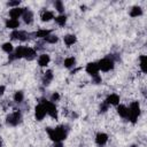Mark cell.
<instances>
[{
  "label": "cell",
  "instance_id": "33",
  "mask_svg": "<svg viewBox=\"0 0 147 147\" xmlns=\"http://www.w3.org/2000/svg\"><path fill=\"white\" fill-rule=\"evenodd\" d=\"M53 147H63V144H62V141H57V142H54Z\"/></svg>",
  "mask_w": 147,
  "mask_h": 147
},
{
  "label": "cell",
  "instance_id": "2",
  "mask_svg": "<svg viewBox=\"0 0 147 147\" xmlns=\"http://www.w3.org/2000/svg\"><path fill=\"white\" fill-rule=\"evenodd\" d=\"M129 114H127V118L130 119V122L131 123H136L137 122V119H138V117H139V115H140V105H139V102L138 101H133V102H131L130 103V106H129Z\"/></svg>",
  "mask_w": 147,
  "mask_h": 147
},
{
  "label": "cell",
  "instance_id": "28",
  "mask_svg": "<svg viewBox=\"0 0 147 147\" xmlns=\"http://www.w3.org/2000/svg\"><path fill=\"white\" fill-rule=\"evenodd\" d=\"M57 40H59V38L55 34H49L48 37L45 38V41L48 44H55V42H57Z\"/></svg>",
  "mask_w": 147,
  "mask_h": 147
},
{
  "label": "cell",
  "instance_id": "22",
  "mask_svg": "<svg viewBox=\"0 0 147 147\" xmlns=\"http://www.w3.org/2000/svg\"><path fill=\"white\" fill-rule=\"evenodd\" d=\"M63 64H64V67H65V68H68V69H70V68H72V67H75V64H76V59H75L74 56H70V57H67V59L64 60V62H63Z\"/></svg>",
  "mask_w": 147,
  "mask_h": 147
},
{
  "label": "cell",
  "instance_id": "3",
  "mask_svg": "<svg viewBox=\"0 0 147 147\" xmlns=\"http://www.w3.org/2000/svg\"><path fill=\"white\" fill-rule=\"evenodd\" d=\"M22 122V114L20 110H16L11 114H9L6 117V124L8 126H16Z\"/></svg>",
  "mask_w": 147,
  "mask_h": 147
},
{
  "label": "cell",
  "instance_id": "8",
  "mask_svg": "<svg viewBox=\"0 0 147 147\" xmlns=\"http://www.w3.org/2000/svg\"><path fill=\"white\" fill-rule=\"evenodd\" d=\"M46 114H47L46 113V109H45V107L41 103H39L38 106H36V108H34V116H36V119L37 121H42L45 118Z\"/></svg>",
  "mask_w": 147,
  "mask_h": 147
},
{
  "label": "cell",
  "instance_id": "13",
  "mask_svg": "<svg viewBox=\"0 0 147 147\" xmlns=\"http://www.w3.org/2000/svg\"><path fill=\"white\" fill-rule=\"evenodd\" d=\"M18 26H20V22L18 20H13V18H8L6 21V28L10 29V30H18Z\"/></svg>",
  "mask_w": 147,
  "mask_h": 147
},
{
  "label": "cell",
  "instance_id": "10",
  "mask_svg": "<svg viewBox=\"0 0 147 147\" xmlns=\"http://www.w3.org/2000/svg\"><path fill=\"white\" fill-rule=\"evenodd\" d=\"M24 13V8H20V7H15V8H11L9 10V17L13 18V20H17L18 17H21Z\"/></svg>",
  "mask_w": 147,
  "mask_h": 147
},
{
  "label": "cell",
  "instance_id": "1",
  "mask_svg": "<svg viewBox=\"0 0 147 147\" xmlns=\"http://www.w3.org/2000/svg\"><path fill=\"white\" fill-rule=\"evenodd\" d=\"M46 132L48 134V137L51 138V140H53L54 142L57 141H63L67 138V130L63 125H59L55 129L52 127H46Z\"/></svg>",
  "mask_w": 147,
  "mask_h": 147
},
{
  "label": "cell",
  "instance_id": "35",
  "mask_svg": "<svg viewBox=\"0 0 147 147\" xmlns=\"http://www.w3.org/2000/svg\"><path fill=\"white\" fill-rule=\"evenodd\" d=\"M0 147H2V140H1V138H0Z\"/></svg>",
  "mask_w": 147,
  "mask_h": 147
},
{
  "label": "cell",
  "instance_id": "26",
  "mask_svg": "<svg viewBox=\"0 0 147 147\" xmlns=\"http://www.w3.org/2000/svg\"><path fill=\"white\" fill-rule=\"evenodd\" d=\"M23 100H24L23 92L22 91H16L15 94H14V101L17 102V103H21V102H23Z\"/></svg>",
  "mask_w": 147,
  "mask_h": 147
},
{
  "label": "cell",
  "instance_id": "9",
  "mask_svg": "<svg viewBox=\"0 0 147 147\" xmlns=\"http://www.w3.org/2000/svg\"><path fill=\"white\" fill-rule=\"evenodd\" d=\"M105 102H106L108 106H118V105H119V95L116 94V93H111V94H109V95L106 98Z\"/></svg>",
  "mask_w": 147,
  "mask_h": 147
},
{
  "label": "cell",
  "instance_id": "32",
  "mask_svg": "<svg viewBox=\"0 0 147 147\" xmlns=\"http://www.w3.org/2000/svg\"><path fill=\"white\" fill-rule=\"evenodd\" d=\"M93 83H95V84L101 83V77H100V76H95V77H93Z\"/></svg>",
  "mask_w": 147,
  "mask_h": 147
},
{
  "label": "cell",
  "instance_id": "16",
  "mask_svg": "<svg viewBox=\"0 0 147 147\" xmlns=\"http://www.w3.org/2000/svg\"><path fill=\"white\" fill-rule=\"evenodd\" d=\"M40 18L42 22H49L51 20L54 18V13L51 11V10H44L40 15Z\"/></svg>",
  "mask_w": 147,
  "mask_h": 147
},
{
  "label": "cell",
  "instance_id": "6",
  "mask_svg": "<svg viewBox=\"0 0 147 147\" xmlns=\"http://www.w3.org/2000/svg\"><path fill=\"white\" fill-rule=\"evenodd\" d=\"M85 70H86V72H87L88 75H91L92 77L99 76V71H100L96 62H90V63H87Z\"/></svg>",
  "mask_w": 147,
  "mask_h": 147
},
{
  "label": "cell",
  "instance_id": "15",
  "mask_svg": "<svg viewBox=\"0 0 147 147\" xmlns=\"http://www.w3.org/2000/svg\"><path fill=\"white\" fill-rule=\"evenodd\" d=\"M54 78V75H53V71L52 70H47L45 74H44V77H42V84L44 85H49V83L53 80Z\"/></svg>",
  "mask_w": 147,
  "mask_h": 147
},
{
  "label": "cell",
  "instance_id": "5",
  "mask_svg": "<svg viewBox=\"0 0 147 147\" xmlns=\"http://www.w3.org/2000/svg\"><path fill=\"white\" fill-rule=\"evenodd\" d=\"M40 103L45 107L46 113H47L51 117H53V118H55V119L57 118V109H56V106H55L54 102H52V101H47V100H42Z\"/></svg>",
  "mask_w": 147,
  "mask_h": 147
},
{
  "label": "cell",
  "instance_id": "23",
  "mask_svg": "<svg viewBox=\"0 0 147 147\" xmlns=\"http://www.w3.org/2000/svg\"><path fill=\"white\" fill-rule=\"evenodd\" d=\"M139 60H140V69H141V71L144 74L147 72V57H146V55H141L139 57Z\"/></svg>",
  "mask_w": 147,
  "mask_h": 147
},
{
  "label": "cell",
  "instance_id": "17",
  "mask_svg": "<svg viewBox=\"0 0 147 147\" xmlns=\"http://www.w3.org/2000/svg\"><path fill=\"white\" fill-rule=\"evenodd\" d=\"M49 61H51V57L48 54H41L38 59V64L39 67H46L49 63Z\"/></svg>",
  "mask_w": 147,
  "mask_h": 147
},
{
  "label": "cell",
  "instance_id": "4",
  "mask_svg": "<svg viewBox=\"0 0 147 147\" xmlns=\"http://www.w3.org/2000/svg\"><path fill=\"white\" fill-rule=\"evenodd\" d=\"M114 65H115V62L111 57H103L101 59L99 62H98V67H99V70L101 71H110L114 69Z\"/></svg>",
  "mask_w": 147,
  "mask_h": 147
},
{
  "label": "cell",
  "instance_id": "7",
  "mask_svg": "<svg viewBox=\"0 0 147 147\" xmlns=\"http://www.w3.org/2000/svg\"><path fill=\"white\" fill-rule=\"evenodd\" d=\"M10 37H11V39H17V40H21V41H25L29 37V33H26L25 31H22V30H14L10 33Z\"/></svg>",
  "mask_w": 147,
  "mask_h": 147
},
{
  "label": "cell",
  "instance_id": "25",
  "mask_svg": "<svg viewBox=\"0 0 147 147\" xmlns=\"http://www.w3.org/2000/svg\"><path fill=\"white\" fill-rule=\"evenodd\" d=\"M54 7H55V9L60 13V15L64 13V5H63V2H62L61 0H56V1L54 2Z\"/></svg>",
  "mask_w": 147,
  "mask_h": 147
},
{
  "label": "cell",
  "instance_id": "18",
  "mask_svg": "<svg viewBox=\"0 0 147 147\" xmlns=\"http://www.w3.org/2000/svg\"><path fill=\"white\" fill-rule=\"evenodd\" d=\"M51 33H52V31H51V30L40 29V30L36 31V32L33 33V36H34V37H37V38H42V39H45V38H46V37H48Z\"/></svg>",
  "mask_w": 147,
  "mask_h": 147
},
{
  "label": "cell",
  "instance_id": "30",
  "mask_svg": "<svg viewBox=\"0 0 147 147\" xmlns=\"http://www.w3.org/2000/svg\"><path fill=\"white\" fill-rule=\"evenodd\" d=\"M59 100H60V94L57 92H54L52 94V96H51V101L52 102H55V101H59Z\"/></svg>",
  "mask_w": 147,
  "mask_h": 147
},
{
  "label": "cell",
  "instance_id": "24",
  "mask_svg": "<svg viewBox=\"0 0 147 147\" xmlns=\"http://www.w3.org/2000/svg\"><path fill=\"white\" fill-rule=\"evenodd\" d=\"M54 20H55V22H56L60 26H64V24L67 23V16H65L64 14H61V15L54 17Z\"/></svg>",
  "mask_w": 147,
  "mask_h": 147
},
{
  "label": "cell",
  "instance_id": "14",
  "mask_svg": "<svg viewBox=\"0 0 147 147\" xmlns=\"http://www.w3.org/2000/svg\"><path fill=\"white\" fill-rule=\"evenodd\" d=\"M36 55H37V52H36V49H33V48H31V47H26V46H25L24 59H26V60L31 61V60H33V59L36 57Z\"/></svg>",
  "mask_w": 147,
  "mask_h": 147
},
{
  "label": "cell",
  "instance_id": "31",
  "mask_svg": "<svg viewBox=\"0 0 147 147\" xmlns=\"http://www.w3.org/2000/svg\"><path fill=\"white\" fill-rule=\"evenodd\" d=\"M108 108H109V106H108L106 102H103V103L100 106V113H106V111L108 110Z\"/></svg>",
  "mask_w": 147,
  "mask_h": 147
},
{
  "label": "cell",
  "instance_id": "19",
  "mask_svg": "<svg viewBox=\"0 0 147 147\" xmlns=\"http://www.w3.org/2000/svg\"><path fill=\"white\" fill-rule=\"evenodd\" d=\"M117 113H118V115H119L121 117H123V118H127L129 109H127V107L124 106V105H118V106H117Z\"/></svg>",
  "mask_w": 147,
  "mask_h": 147
},
{
  "label": "cell",
  "instance_id": "36",
  "mask_svg": "<svg viewBox=\"0 0 147 147\" xmlns=\"http://www.w3.org/2000/svg\"><path fill=\"white\" fill-rule=\"evenodd\" d=\"M100 147H102V146H100Z\"/></svg>",
  "mask_w": 147,
  "mask_h": 147
},
{
  "label": "cell",
  "instance_id": "20",
  "mask_svg": "<svg viewBox=\"0 0 147 147\" xmlns=\"http://www.w3.org/2000/svg\"><path fill=\"white\" fill-rule=\"evenodd\" d=\"M63 41L67 46H71L77 41V38H76L75 34H67V36L63 37Z\"/></svg>",
  "mask_w": 147,
  "mask_h": 147
},
{
  "label": "cell",
  "instance_id": "21",
  "mask_svg": "<svg viewBox=\"0 0 147 147\" xmlns=\"http://www.w3.org/2000/svg\"><path fill=\"white\" fill-rule=\"evenodd\" d=\"M140 15H142V9H141V7H139V6H133V7L131 8V10H130V16H131V17H138V16H140Z\"/></svg>",
  "mask_w": 147,
  "mask_h": 147
},
{
  "label": "cell",
  "instance_id": "12",
  "mask_svg": "<svg viewBox=\"0 0 147 147\" xmlns=\"http://www.w3.org/2000/svg\"><path fill=\"white\" fill-rule=\"evenodd\" d=\"M107 141H108V136H107L106 133H103V132L96 133V136H95V142H96L99 146H103Z\"/></svg>",
  "mask_w": 147,
  "mask_h": 147
},
{
  "label": "cell",
  "instance_id": "34",
  "mask_svg": "<svg viewBox=\"0 0 147 147\" xmlns=\"http://www.w3.org/2000/svg\"><path fill=\"white\" fill-rule=\"evenodd\" d=\"M5 90H6V87L3 85H0V95H2L5 93Z\"/></svg>",
  "mask_w": 147,
  "mask_h": 147
},
{
  "label": "cell",
  "instance_id": "11",
  "mask_svg": "<svg viewBox=\"0 0 147 147\" xmlns=\"http://www.w3.org/2000/svg\"><path fill=\"white\" fill-rule=\"evenodd\" d=\"M22 17H23V21H24L25 24H30V23H32V21H33V13H32L30 9L24 8V13H23Z\"/></svg>",
  "mask_w": 147,
  "mask_h": 147
},
{
  "label": "cell",
  "instance_id": "29",
  "mask_svg": "<svg viewBox=\"0 0 147 147\" xmlns=\"http://www.w3.org/2000/svg\"><path fill=\"white\" fill-rule=\"evenodd\" d=\"M18 5H20V0H16V1H8V2H7V6H8V7H13V8L18 7Z\"/></svg>",
  "mask_w": 147,
  "mask_h": 147
},
{
  "label": "cell",
  "instance_id": "27",
  "mask_svg": "<svg viewBox=\"0 0 147 147\" xmlns=\"http://www.w3.org/2000/svg\"><path fill=\"white\" fill-rule=\"evenodd\" d=\"M1 48H2V51H3V52H6V53H8V54H11V53H13V51H14L13 45H11L10 42H5V44H2Z\"/></svg>",
  "mask_w": 147,
  "mask_h": 147
}]
</instances>
